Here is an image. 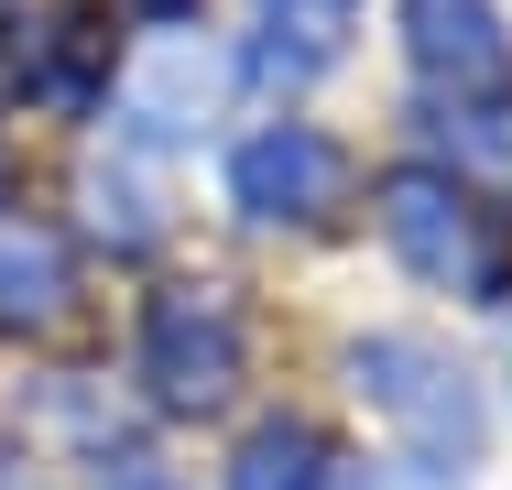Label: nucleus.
<instances>
[{
    "label": "nucleus",
    "mask_w": 512,
    "mask_h": 490,
    "mask_svg": "<svg viewBox=\"0 0 512 490\" xmlns=\"http://www.w3.org/2000/svg\"><path fill=\"white\" fill-rule=\"evenodd\" d=\"M142 382L164 392L175 414H207V403H229L240 382V316H229V294H153V316H142Z\"/></svg>",
    "instance_id": "nucleus-1"
},
{
    "label": "nucleus",
    "mask_w": 512,
    "mask_h": 490,
    "mask_svg": "<svg viewBox=\"0 0 512 490\" xmlns=\"http://www.w3.org/2000/svg\"><path fill=\"white\" fill-rule=\"evenodd\" d=\"M349 371H360V392L404 425L425 458H469V447H480V403H469V382H458L425 338H360Z\"/></svg>",
    "instance_id": "nucleus-2"
},
{
    "label": "nucleus",
    "mask_w": 512,
    "mask_h": 490,
    "mask_svg": "<svg viewBox=\"0 0 512 490\" xmlns=\"http://www.w3.org/2000/svg\"><path fill=\"white\" fill-rule=\"evenodd\" d=\"M382 229H393V251H404L425 284H447V294H491L502 284L480 207L447 186V175H393V186H382Z\"/></svg>",
    "instance_id": "nucleus-3"
},
{
    "label": "nucleus",
    "mask_w": 512,
    "mask_h": 490,
    "mask_svg": "<svg viewBox=\"0 0 512 490\" xmlns=\"http://www.w3.org/2000/svg\"><path fill=\"white\" fill-rule=\"evenodd\" d=\"M338 142H316L295 120H273L262 142H240V164H229V196L251 207V218H327L338 207Z\"/></svg>",
    "instance_id": "nucleus-4"
},
{
    "label": "nucleus",
    "mask_w": 512,
    "mask_h": 490,
    "mask_svg": "<svg viewBox=\"0 0 512 490\" xmlns=\"http://www.w3.org/2000/svg\"><path fill=\"white\" fill-rule=\"evenodd\" d=\"M404 44L436 88H502L512 77V44L491 22V0H404Z\"/></svg>",
    "instance_id": "nucleus-5"
},
{
    "label": "nucleus",
    "mask_w": 512,
    "mask_h": 490,
    "mask_svg": "<svg viewBox=\"0 0 512 490\" xmlns=\"http://www.w3.org/2000/svg\"><path fill=\"white\" fill-rule=\"evenodd\" d=\"M66 240L44 229V218H0V316L11 327H44V316H66Z\"/></svg>",
    "instance_id": "nucleus-6"
},
{
    "label": "nucleus",
    "mask_w": 512,
    "mask_h": 490,
    "mask_svg": "<svg viewBox=\"0 0 512 490\" xmlns=\"http://www.w3.org/2000/svg\"><path fill=\"white\" fill-rule=\"evenodd\" d=\"M229 490H327V436H316V425H262V436L240 447Z\"/></svg>",
    "instance_id": "nucleus-7"
},
{
    "label": "nucleus",
    "mask_w": 512,
    "mask_h": 490,
    "mask_svg": "<svg viewBox=\"0 0 512 490\" xmlns=\"http://www.w3.org/2000/svg\"><path fill=\"white\" fill-rule=\"evenodd\" d=\"M262 22H273V66L284 77H306L338 55V33H349V0H262Z\"/></svg>",
    "instance_id": "nucleus-8"
},
{
    "label": "nucleus",
    "mask_w": 512,
    "mask_h": 490,
    "mask_svg": "<svg viewBox=\"0 0 512 490\" xmlns=\"http://www.w3.org/2000/svg\"><path fill=\"white\" fill-rule=\"evenodd\" d=\"M447 153H469V164L512 175V109H480V120H458V109H447Z\"/></svg>",
    "instance_id": "nucleus-9"
},
{
    "label": "nucleus",
    "mask_w": 512,
    "mask_h": 490,
    "mask_svg": "<svg viewBox=\"0 0 512 490\" xmlns=\"http://www.w3.org/2000/svg\"><path fill=\"white\" fill-rule=\"evenodd\" d=\"M371 490H447V480H436V469H382Z\"/></svg>",
    "instance_id": "nucleus-10"
}]
</instances>
